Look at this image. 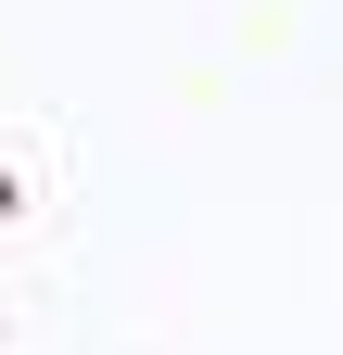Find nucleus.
<instances>
[{
    "label": "nucleus",
    "mask_w": 343,
    "mask_h": 355,
    "mask_svg": "<svg viewBox=\"0 0 343 355\" xmlns=\"http://www.w3.org/2000/svg\"><path fill=\"white\" fill-rule=\"evenodd\" d=\"M0 203H13V191H0Z\"/></svg>",
    "instance_id": "nucleus-1"
}]
</instances>
